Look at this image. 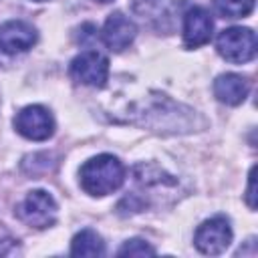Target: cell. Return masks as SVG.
I'll return each mask as SVG.
<instances>
[{
	"label": "cell",
	"instance_id": "obj_1",
	"mask_svg": "<svg viewBox=\"0 0 258 258\" xmlns=\"http://www.w3.org/2000/svg\"><path fill=\"white\" fill-rule=\"evenodd\" d=\"M125 167L119 157L111 153H101L85 161L79 169L81 187L89 196H109L123 185Z\"/></svg>",
	"mask_w": 258,
	"mask_h": 258
},
{
	"label": "cell",
	"instance_id": "obj_2",
	"mask_svg": "<svg viewBox=\"0 0 258 258\" xmlns=\"http://www.w3.org/2000/svg\"><path fill=\"white\" fill-rule=\"evenodd\" d=\"M56 202L44 189H32L26 198L16 206V216L30 228L44 230L56 222Z\"/></svg>",
	"mask_w": 258,
	"mask_h": 258
},
{
	"label": "cell",
	"instance_id": "obj_3",
	"mask_svg": "<svg viewBox=\"0 0 258 258\" xmlns=\"http://www.w3.org/2000/svg\"><path fill=\"white\" fill-rule=\"evenodd\" d=\"M216 48L222 58L228 62H248L256 56V34L252 28H242V26H232L226 28L218 34L216 38Z\"/></svg>",
	"mask_w": 258,
	"mask_h": 258
},
{
	"label": "cell",
	"instance_id": "obj_4",
	"mask_svg": "<svg viewBox=\"0 0 258 258\" xmlns=\"http://www.w3.org/2000/svg\"><path fill=\"white\" fill-rule=\"evenodd\" d=\"M230 242H232V228L228 218L224 216H216L202 222L194 236L196 248L202 254H210V256L222 254L230 246Z\"/></svg>",
	"mask_w": 258,
	"mask_h": 258
},
{
	"label": "cell",
	"instance_id": "obj_5",
	"mask_svg": "<svg viewBox=\"0 0 258 258\" xmlns=\"http://www.w3.org/2000/svg\"><path fill=\"white\" fill-rule=\"evenodd\" d=\"M16 131L30 141H44L54 133V119L42 105H28L14 117Z\"/></svg>",
	"mask_w": 258,
	"mask_h": 258
},
{
	"label": "cell",
	"instance_id": "obj_6",
	"mask_svg": "<svg viewBox=\"0 0 258 258\" xmlns=\"http://www.w3.org/2000/svg\"><path fill=\"white\" fill-rule=\"evenodd\" d=\"M69 73L81 85L103 87L109 77V58L99 50H85L73 58Z\"/></svg>",
	"mask_w": 258,
	"mask_h": 258
},
{
	"label": "cell",
	"instance_id": "obj_7",
	"mask_svg": "<svg viewBox=\"0 0 258 258\" xmlns=\"http://www.w3.org/2000/svg\"><path fill=\"white\" fill-rule=\"evenodd\" d=\"M36 42V30L26 20H8L0 24V50L16 54L32 48Z\"/></svg>",
	"mask_w": 258,
	"mask_h": 258
},
{
	"label": "cell",
	"instance_id": "obj_8",
	"mask_svg": "<svg viewBox=\"0 0 258 258\" xmlns=\"http://www.w3.org/2000/svg\"><path fill=\"white\" fill-rule=\"evenodd\" d=\"M135 34H137V28H135L133 20H129L123 12H113L105 20V26H103V42L111 50H115V52L125 50L133 42Z\"/></svg>",
	"mask_w": 258,
	"mask_h": 258
},
{
	"label": "cell",
	"instance_id": "obj_9",
	"mask_svg": "<svg viewBox=\"0 0 258 258\" xmlns=\"http://www.w3.org/2000/svg\"><path fill=\"white\" fill-rule=\"evenodd\" d=\"M212 28H214L212 16L204 8H200V6L189 8L183 16V42H185V46L198 48V46L206 44L212 36Z\"/></svg>",
	"mask_w": 258,
	"mask_h": 258
},
{
	"label": "cell",
	"instance_id": "obj_10",
	"mask_svg": "<svg viewBox=\"0 0 258 258\" xmlns=\"http://www.w3.org/2000/svg\"><path fill=\"white\" fill-rule=\"evenodd\" d=\"M250 93V81L236 73L220 75L214 81V95L220 103L226 105H240Z\"/></svg>",
	"mask_w": 258,
	"mask_h": 258
},
{
	"label": "cell",
	"instance_id": "obj_11",
	"mask_svg": "<svg viewBox=\"0 0 258 258\" xmlns=\"http://www.w3.org/2000/svg\"><path fill=\"white\" fill-rule=\"evenodd\" d=\"M71 254L73 256H103L105 254V242L95 230H81L73 242H71Z\"/></svg>",
	"mask_w": 258,
	"mask_h": 258
},
{
	"label": "cell",
	"instance_id": "obj_12",
	"mask_svg": "<svg viewBox=\"0 0 258 258\" xmlns=\"http://www.w3.org/2000/svg\"><path fill=\"white\" fill-rule=\"evenodd\" d=\"M256 0H214V8L222 18H244L254 10Z\"/></svg>",
	"mask_w": 258,
	"mask_h": 258
},
{
	"label": "cell",
	"instance_id": "obj_13",
	"mask_svg": "<svg viewBox=\"0 0 258 258\" xmlns=\"http://www.w3.org/2000/svg\"><path fill=\"white\" fill-rule=\"evenodd\" d=\"M119 256H153L155 254V248L149 246L145 240L141 238H133V240H127L119 250H117Z\"/></svg>",
	"mask_w": 258,
	"mask_h": 258
},
{
	"label": "cell",
	"instance_id": "obj_14",
	"mask_svg": "<svg viewBox=\"0 0 258 258\" xmlns=\"http://www.w3.org/2000/svg\"><path fill=\"white\" fill-rule=\"evenodd\" d=\"M246 204H248V208H250V210H256V165L250 169V175H248Z\"/></svg>",
	"mask_w": 258,
	"mask_h": 258
},
{
	"label": "cell",
	"instance_id": "obj_15",
	"mask_svg": "<svg viewBox=\"0 0 258 258\" xmlns=\"http://www.w3.org/2000/svg\"><path fill=\"white\" fill-rule=\"evenodd\" d=\"M12 242L14 240H0V254H10L12 252Z\"/></svg>",
	"mask_w": 258,
	"mask_h": 258
},
{
	"label": "cell",
	"instance_id": "obj_16",
	"mask_svg": "<svg viewBox=\"0 0 258 258\" xmlns=\"http://www.w3.org/2000/svg\"><path fill=\"white\" fill-rule=\"evenodd\" d=\"M93 2H99V4H109V2H113V0H93Z\"/></svg>",
	"mask_w": 258,
	"mask_h": 258
},
{
	"label": "cell",
	"instance_id": "obj_17",
	"mask_svg": "<svg viewBox=\"0 0 258 258\" xmlns=\"http://www.w3.org/2000/svg\"><path fill=\"white\" fill-rule=\"evenodd\" d=\"M34 2H44V0H34Z\"/></svg>",
	"mask_w": 258,
	"mask_h": 258
}]
</instances>
